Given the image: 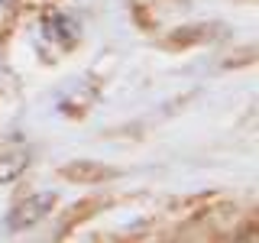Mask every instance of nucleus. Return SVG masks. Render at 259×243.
Here are the masks:
<instances>
[{
  "label": "nucleus",
  "instance_id": "obj_4",
  "mask_svg": "<svg viewBox=\"0 0 259 243\" xmlns=\"http://www.w3.org/2000/svg\"><path fill=\"white\" fill-rule=\"evenodd\" d=\"M233 243H259V237H256V230H246V233H240Z\"/></svg>",
  "mask_w": 259,
  "mask_h": 243
},
{
  "label": "nucleus",
  "instance_id": "obj_3",
  "mask_svg": "<svg viewBox=\"0 0 259 243\" xmlns=\"http://www.w3.org/2000/svg\"><path fill=\"white\" fill-rule=\"evenodd\" d=\"M62 175L65 178H88V175L104 178V175H117V172H113V169H104V166H91V162H78V166H65Z\"/></svg>",
  "mask_w": 259,
  "mask_h": 243
},
{
  "label": "nucleus",
  "instance_id": "obj_2",
  "mask_svg": "<svg viewBox=\"0 0 259 243\" xmlns=\"http://www.w3.org/2000/svg\"><path fill=\"white\" fill-rule=\"evenodd\" d=\"M26 166H29V152H23V149L0 152V185L20 178L23 172H26Z\"/></svg>",
  "mask_w": 259,
  "mask_h": 243
},
{
  "label": "nucleus",
  "instance_id": "obj_1",
  "mask_svg": "<svg viewBox=\"0 0 259 243\" xmlns=\"http://www.w3.org/2000/svg\"><path fill=\"white\" fill-rule=\"evenodd\" d=\"M55 191H39V194H29L26 201H20L10 214H7V230H26V227L39 224L49 211L55 208Z\"/></svg>",
  "mask_w": 259,
  "mask_h": 243
},
{
  "label": "nucleus",
  "instance_id": "obj_5",
  "mask_svg": "<svg viewBox=\"0 0 259 243\" xmlns=\"http://www.w3.org/2000/svg\"><path fill=\"white\" fill-rule=\"evenodd\" d=\"M0 4H13V0H0Z\"/></svg>",
  "mask_w": 259,
  "mask_h": 243
}]
</instances>
